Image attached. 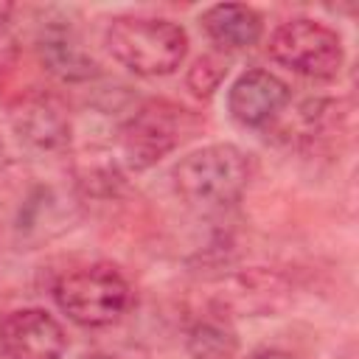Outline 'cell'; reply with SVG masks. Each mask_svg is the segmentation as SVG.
Segmentation results:
<instances>
[{
    "mask_svg": "<svg viewBox=\"0 0 359 359\" xmlns=\"http://www.w3.org/2000/svg\"><path fill=\"white\" fill-rule=\"evenodd\" d=\"M269 56L306 79H334L345 65V48L334 28L325 22L297 17L280 22L269 34Z\"/></svg>",
    "mask_w": 359,
    "mask_h": 359,
    "instance_id": "5b68a950",
    "label": "cell"
},
{
    "mask_svg": "<svg viewBox=\"0 0 359 359\" xmlns=\"http://www.w3.org/2000/svg\"><path fill=\"white\" fill-rule=\"evenodd\" d=\"M199 126L202 123L191 109L165 98H151L140 104L118 129V151L129 168L143 171L191 140Z\"/></svg>",
    "mask_w": 359,
    "mask_h": 359,
    "instance_id": "3957f363",
    "label": "cell"
},
{
    "mask_svg": "<svg viewBox=\"0 0 359 359\" xmlns=\"http://www.w3.org/2000/svg\"><path fill=\"white\" fill-rule=\"evenodd\" d=\"M56 306L84 328L118 323L132 306V286L112 264H87L65 272L53 283Z\"/></svg>",
    "mask_w": 359,
    "mask_h": 359,
    "instance_id": "277c9868",
    "label": "cell"
},
{
    "mask_svg": "<svg viewBox=\"0 0 359 359\" xmlns=\"http://www.w3.org/2000/svg\"><path fill=\"white\" fill-rule=\"evenodd\" d=\"M289 104V87L269 70H247L227 90V109L241 126H266Z\"/></svg>",
    "mask_w": 359,
    "mask_h": 359,
    "instance_id": "9c48e42d",
    "label": "cell"
},
{
    "mask_svg": "<svg viewBox=\"0 0 359 359\" xmlns=\"http://www.w3.org/2000/svg\"><path fill=\"white\" fill-rule=\"evenodd\" d=\"M39 62L59 81H90L98 76V62L81 48L76 31L67 22H48L36 36Z\"/></svg>",
    "mask_w": 359,
    "mask_h": 359,
    "instance_id": "30bf717a",
    "label": "cell"
},
{
    "mask_svg": "<svg viewBox=\"0 0 359 359\" xmlns=\"http://www.w3.org/2000/svg\"><path fill=\"white\" fill-rule=\"evenodd\" d=\"M250 182V157L233 143H210L174 165L177 194L199 210H222L241 199Z\"/></svg>",
    "mask_w": 359,
    "mask_h": 359,
    "instance_id": "7a4b0ae2",
    "label": "cell"
},
{
    "mask_svg": "<svg viewBox=\"0 0 359 359\" xmlns=\"http://www.w3.org/2000/svg\"><path fill=\"white\" fill-rule=\"evenodd\" d=\"M224 73H227V65H224V62H219L216 56H202V59H196L194 67L188 70L185 84H188V90H191L194 95L208 98V95L222 84Z\"/></svg>",
    "mask_w": 359,
    "mask_h": 359,
    "instance_id": "4fadbf2b",
    "label": "cell"
},
{
    "mask_svg": "<svg viewBox=\"0 0 359 359\" xmlns=\"http://www.w3.org/2000/svg\"><path fill=\"white\" fill-rule=\"evenodd\" d=\"M6 163H8V154H6V146H3V140H0V171L6 168Z\"/></svg>",
    "mask_w": 359,
    "mask_h": 359,
    "instance_id": "2e32d148",
    "label": "cell"
},
{
    "mask_svg": "<svg viewBox=\"0 0 359 359\" xmlns=\"http://www.w3.org/2000/svg\"><path fill=\"white\" fill-rule=\"evenodd\" d=\"M202 28L219 48H227V50L252 48L264 34L261 14L252 11L250 6H241V3L210 6L202 14Z\"/></svg>",
    "mask_w": 359,
    "mask_h": 359,
    "instance_id": "8fae6325",
    "label": "cell"
},
{
    "mask_svg": "<svg viewBox=\"0 0 359 359\" xmlns=\"http://www.w3.org/2000/svg\"><path fill=\"white\" fill-rule=\"evenodd\" d=\"M236 351H238L236 334L216 320H202L188 331L191 359H233Z\"/></svg>",
    "mask_w": 359,
    "mask_h": 359,
    "instance_id": "7c38bea8",
    "label": "cell"
},
{
    "mask_svg": "<svg viewBox=\"0 0 359 359\" xmlns=\"http://www.w3.org/2000/svg\"><path fill=\"white\" fill-rule=\"evenodd\" d=\"M87 359H112V356H104V353H93V356H87Z\"/></svg>",
    "mask_w": 359,
    "mask_h": 359,
    "instance_id": "e0dca14e",
    "label": "cell"
},
{
    "mask_svg": "<svg viewBox=\"0 0 359 359\" xmlns=\"http://www.w3.org/2000/svg\"><path fill=\"white\" fill-rule=\"evenodd\" d=\"M0 348L6 359H62L67 334L45 309H17L0 320Z\"/></svg>",
    "mask_w": 359,
    "mask_h": 359,
    "instance_id": "8992f818",
    "label": "cell"
},
{
    "mask_svg": "<svg viewBox=\"0 0 359 359\" xmlns=\"http://www.w3.org/2000/svg\"><path fill=\"white\" fill-rule=\"evenodd\" d=\"M107 50L135 76L157 79L174 73L188 53V34L165 17H115L104 34Z\"/></svg>",
    "mask_w": 359,
    "mask_h": 359,
    "instance_id": "6da1fadb",
    "label": "cell"
},
{
    "mask_svg": "<svg viewBox=\"0 0 359 359\" xmlns=\"http://www.w3.org/2000/svg\"><path fill=\"white\" fill-rule=\"evenodd\" d=\"M250 359H297V356L283 353V351H275V348H261V351H255Z\"/></svg>",
    "mask_w": 359,
    "mask_h": 359,
    "instance_id": "9a60e30c",
    "label": "cell"
},
{
    "mask_svg": "<svg viewBox=\"0 0 359 359\" xmlns=\"http://www.w3.org/2000/svg\"><path fill=\"white\" fill-rule=\"evenodd\" d=\"M17 140L36 154H56L70 146V115L56 95L31 93L11 109Z\"/></svg>",
    "mask_w": 359,
    "mask_h": 359,
    "instance_id": "52a82bcc",
    "label": "cell"
},
{
    "mask_svg": "<svg viewBox=\"0 0 359 359\" xmlns=\"http://www.w3.org/2000/svg\"><path fill=\"white\" fill-rule=\"evenodd\" d=\"M289 283L283 275L269 269H244L224 280H219L213 292V303L222 311L247 314V317H264L275 314L289 303Z\"/></svg>",
    "mask_w": 359,
    "mask_h": 359,
    "instance_id": "ba28073f",
    "label": "cell"
},
{
    "mask_svg": "<svg viewBox=\"0 0 359 359\" xmlns=\"http://www.w3.org/2000/svg\"><path fill=\"white\" fill-rule=\"evenodd\" d=\"M14 62H17V42H14L8 34L0 31V81H3L6 73L14 67Z\"/></svg>",
    "mask_w": 359,
    "mask_h": 359,
    "instance_id": "5bb4252c",
    "label": "cell"
}]
</instances>
